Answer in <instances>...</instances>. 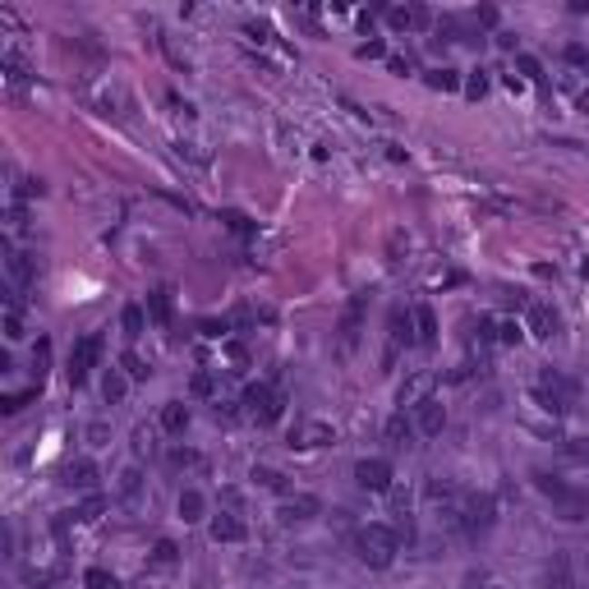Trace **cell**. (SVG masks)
I'll return each mask as SVG.
<instances>
[{
	"label": "cell",
	"instance_id": "obj_1",
	"mask_svg": "<svg viewBox=\"0 0 589 589\" xmlns=\"http://www.w3.org/2000/svg\"><path fill=\"white\" fill-rule=\"evenodd\" d=\"M401 553V534L392 525H359L354 530V557L374 571H387Z\"/></svg>",
	"mask_w": 589,
	"mask_h": 589
},
{
	"label": "cell",
	"instance_id": "obj_15",
	"mask_svg": "<svg viewBox=\"0 0 589 589\" xmlns=\"http://www.w3.org/2000/svg\"><path fill=\"white\" fill-rule=\"evenodd\" d=\"M387 332H392V350H387V359H396L401 345H419V341H414V314H405V309H392Z\"/></svg>",
	"mask_w": 589,
	"mask_h": 589
},
{
	"label": "cell",
	"instance_id": "obj_25",
	"mask_svg": "<svg viewBox=\"0 0 589 589\" xmlns=\"http://www.w3.org/2000/svg\"><path fill=\"white\" fill-rule=\"evenodd\" d=\"M162 428L166 433H185L189 428V405L185 401H166L162 405Z\"/></svg>",
	"mask_w": 589,
	"mask_h": 589
},
{
	"label": "cell",
	"instance_id": "obj_3",
	"mask_svg": "<svg viewBox=\"0 0 589 589\" xmlns=\"http://www.w3.org/2000/svg\"><path fill=\"white\" fill-rule=\"evenodd\" d=\"M493 521H497V515H493V497H488V493H465L447 525H452L456 534H465V539H484V534L493 530Z\"/></svg>",
	"mask_w": 589,
	"mask_h": 589
},
{
	"label": "cell",
	"instance_id": "obj_29",
	"mask_svg": "<svg viewBox=\"0 0 589 589\" xmlns=\"http://www.w3.org/2000/svg\"><path fill=\"white\" fill-rule=\"evenodd\" d=\"M428 88H442V93H456V88H461V74H456V69H447V65H442V69H433V74H428Z\"/></svg>",
	"mask_w": 589,
	"mask_h": 589
},
{
	"label": "cell",
	"instance_id": "obj_13",
	"mask_svg": "<svg viewBox=\"0 0 589 589\" xmlns=\"http://www.w3.org/2000/svg\"><path fill=\"white\" fill-rule=\"evenodd\" d=\"M383 437H387L392 452H410V447H414V424L405 419V410H396V414L383 424Z\"/></svg>",
	"mask_w": 589,
	"mask_h": 589
},
{
	"label": "cell",
	"instance_id": "obj_28",
	"mask_svg": "<svg viewBox=\"0 0 589 589\" xmlns=\"http://www.w3.org/2000/svg\"><path fill=\"white\" fill-rule=\"evenodd\" d=\"M249 479H254L258 488H267V493H290L285 474H276V470H267V465H254V470H249Z\"/></svg>",
	"mask_w": 589,
	"mask_h": 589
},
{
	"label": "cell",
	"instance_id": "obj_17",
	"mask_svg": "<svg viewBox=\"0 0 589 589\" xmlns=\"http://www.w3.org/2000/svg\"><path fill=\"white\" fill-rule=\"evenodd\" d=\"M387 24H392L396 33H419V28L428 24V10H424V5H392V10H387Z\"/></svg>",
	"mask_w": 589,
	"mask_h": 589
},
{
	"label": "cell",
	"instance_id": "obj_16",
	"mask_svg": "<svg viewBox=\"0 0 589 589\" xmlns=\"http://www.w3.org/2000/svg\"><path fill=\"white\" fill-rule=\"evenodd\" d=\"M428 396H433V374H410V378L401 383V392H396V405H401V410H405V405L414 410V405H424Z\"/></svg>",
	"mask_w": 589,
	"mask_h": 589
},
{
	"label": "cell",
	"instance_id": "obj_21",
	"mask_svg": "<svg viewBox=\"0 0 589 589\" xmlns=\"http://www.w3.org/2000/svg\"><path fill=\"white\" fill-rule=\"evenodd\" d=\"M175 506H180V521H185V525H198L203 515H207V497H203L198 488H185Z\"/></svg>",
	"mask_w": 589,
	"mask_h": 589
},
{
	"label": "cell",
	"instance_id": "obj_19",
	"mask_svg": "<svg viewBox=\"0 0 589 589\" xmlns=\"http://www.w3.org/2000/svg\"><path fill=\"white\" fill-rule=\"evenodd\" d=\"M544 589H575V575H571V557H566V553H557V557L548 562Z\"/></svg>",
	"mask_w": 589,
	"mask_h": 589
},
{
	"label": "cell",
	"instance_id": "obj_12",
	"mask_svg": "<svg viewBox=\"0 0 589 589\" xmlns=\"http://www.w3.org/2000/svg\"><path fill=\"white\" fill-rule=\"evenodd\" d=\"M414 428H419L424 437H437L442 428H447V405H442L437 396H428L424 405H414Z\"/></svg>",
	"mask_w": 589,
	"mask_h": 589
},
{
	"label": "cell",
	"instance_id": "obj_6",
	"mask_svg": "<svg viewBox=\"0 0 589 589\" xmlns=\"http://www.w3.org/2000/svg\"><path fill=\"white\" fill-rule=\"evenodd\" d=\"M97 359H102V332H88L84 341H74V350H69V383L74 387H84L88 383V374L97 368Z\"/></svg>",
	"mask_w": 589,
	"mask_h": 589
},
{
	"label": "cell",
	"instance_id": "obj_18",
	"mask_svg": "<svg viewBox=\"0 0 589 589\" xmlns=\"http://www.w3.org/2000/svg\"><path fill=\"white\" fill-rule=\"evenodd\" d=\"M97 479H102V470H97L93 461H69V465H65V484H69V488H84V493H93V488H97Z\"/></svg>",
	"mask_w": 589,
	"mask_h": 589
},
{
	"label": "cell",
	"instance_id": "obj_39",
	"mask_svg": "<svg viewBox=\"0 0 589 589\" xmlns=\"http://www.w3.org/2000/svg\"><path fill=\"white\" fill-rule=\"evenodd\" d=\"M28 396H33V392H19V396H5V405H0V410H5V414H19Z\"/></svg>",
	"mask_w": 589,
	"mask_h": 589
},
{
	"label": "cell",
	"instance_id": "obj_8",
	"mask_svg": "<svg viewBox=\"0 0 589 589\" xmlns=\"http://www.w3.org/2000/svg\"><path fill=\"white\" fill-rule=\"evenodd\" d=\"M392 461H383V456H364L359 465H354V484L364 488V493H392Z\"/></svg>",
	"mask_w": 589,
	"mask_h": 589
},
{
	"label": "cell",
	"instance_id": "obj_20",
	"mask_svg": "<svg viewBox=\"0 0 589 589\" xmlns=\"http://www.w3.org/2000/svg\"><path fill=\"white\" fill-rule=\"evenodd\" d=\"M102 511H106V497H102V493H88L79 506L65 511V515H69L74 525H93V521H102Z\"/></svg>",
	"mask_w": 589,
	"mask_h": 589
},
{
	"label": "cell",
	"instance_id": "obj_41",
	"mask_svg": "<svg viewBox=\"0 0 589 589\" xmlns=\"http://www.w3.org/2000/svg\"><path fill=\"white\" fill-rule=\"evenodd\" d=\"M171 461H175V465H198V456H194V452H171Z\"/></svg>",
	"mask_w": 589,
	"mask_h": 589
},
{
	"label": "cell",
	"instance_id": "obj_2",
	"mask_svg": "<svg viewBox=\"0 0 589 589\" xmlns=\"http://www.w3.org/2000/svg\"><path fill=\"white\" fill-rule=\"evenodd\" d=\"M534 488L553 502V511L562 515V521H589V493L571 488L566 479H557L548 470H534Z\"/></svg>",
	"mask_w": 589,
	"mask_h": 589
},
{
	"label": "cell",
	"instance_id": "obj_40",
	"mask_svg": "<svg viewBox=\"0 0 589 589\" xmlns=\"http://www.w3.org/2000/svg\"><path fill=\"white\" fill-rule=\"evenodd\" d=\"M521 69H525V74H530V79H539V74H544V69H539V60H534V55H521Z\"/></svg>",
	"mask_w": 589,
	"mask_h": 589
},
{
	"label": "cell",
	"instance_id": "obj_23",
	"mask_svg": "<svg viewBox=\"0 0 589 589\" xmlns=\"http://www.w3.org/2000/svg\"><path fill=\"white\" fill-rule=\"evenodd\" d=\"M175 562H180V548L171 539H157L153 557H147V571H175Z\"/></svg>",
	"mask_w": 589,
	"mask_h": 589
},
{
	"label": "cell",
	"instance_id": "obj_31",
	"mask_svg": "<svg viewBox=\"0 0 589 589\" xmlns=\"http://www.w3.org/2000/svg\"><path fill=\"white\" fill-rule=\"evenodd\" d=\"M5 79H10V88H15V93H19V88L28 84V69H24V60H19L15 51L5 55Z\"/></svg>",
	"mask_w": 589,
	"mask_h": 589
},
{
	"label": "cell",
	"instance_id": "obj_9",
	"mask_svg": "<svg viewBox=\"0 0 589 589\" xmlns=\"http://www.w3.org/2000/svg\"><path fill=\"white\" fill-rule=\"evenodd\" d=\"M207 534H212V544H245L249 525H245L240 511H216L212 521H207Z\"/></svg>",
	"mask_w": 589,
	"mask_h": 589
},
{
	"label": "cell",
	"instance_id": "obj_24",
	"mask_svg": "<svg viewBox=\"0 0 589 589\" xmlns=\"http://www.w3.org/2000/svg\"><path fill=\"white\" fill-rule=\"evenodd\" d=\"M120 327H125V336H129V341H138V336L147 332V309H143V304H125Z\"/></svg>",
	"mask_w": 589,
	"mask_h": 589
},
{
	"label": "cell",
	"instance_id": "obj_37",
	"mask_svg": "<svg viewBox=\"0 0 589 589\" xmlns=\"http://www.w3.org/2000/svg\"><path fill=\"white\" fill-rule=\"evenodd\" d=\"M465 93H470V97H484V93H488V79H484V69H474V79L465 84Z\"/></svg>",
	"mask_w": 589,
	"mask_h": 589
},
{
	"label": "cell",
	"instance_id": "obj_7",
	"mask_svg": "<svg viewBox=\"0 0 589 589\" xmlns=\"http://www.w3.org/2000/svg\"><path fill=\"white\" fill-rule=\"evenodd\" d=\"M290 447L294 452H314V447H332V442H336V428L332 424H323V419H304V424H294L290 428Z\"/></svg>",
	"mask_w": 589,
	"mask_h": 589
},
{
	"label": "cell",
	"instance_id": "obj_22",
	"mask_svg": "<svg viewBox=\"0 0 589 589\" xmlns=\"http://www.w3.org/2000/svg\"><path fill=\"white\" fill-rule=\"evenodd\" d=\"M410 314H414V341H419V345H433V341H437V314H433L428 304H414Z\"/></svg>",
	"mask_w": 589,
	"mask_h": 589
},
{
	"label": "cell",
	"instance_id": "obj_36",
	"mask_svg": "<svg viewBox=\"0 0 589 589\" xmlns=\"http://www.w3.org/2000/svg\"><path fill=\"white\" fill-rule=\"evenodd\" d=\"M189 392H194V396H212V392H216V383H212V374H194V383H189Z\"/></svg>",
	"mask_w": 589,
	"mask_h": 589
},
{
	"label": "cell",
	"instance_id": "obj_35",
	"mask_svg": "<svg viewBox=\"0 0 589 589\" xmlns=\"http://www.w3.org/2000/svg\"><path fill=\"white\" fill-rule=\"evenodd\" d=\"M19 336H24V314L5 309V341H19Z\"/></svg>",
	"mask_w": 589,
	"mask_h": 589
},
{
	"label": "cell",
	"instance_id": "obj_10",
	"mask_svg": "<svg viewBox=\"0 0 589 589\" xmlns=\"http://www.w3.org/2000/svg\"><path fill=\"white\" fill-rule=\"evenodd\" d=\"M318 511H323V502L309 497V493H300V497H285V502L276 506V521H281V525H304V521H314Z\"/></svg>",
	"mask_w": 589,
	"mask_h": 589
},
{
	"label": "cell",
	"instance_id": "obj_38",
	"mask_svg": "<svg viewBox=\"0 0 589 589\" xmlns=\"http://www.w3.org/2000/svg\"><path fill=\"white\" fill-rule=\"evenodd\" d=\"M24 226H28V212H24V207H19V203H15V207H10V231H15V235H19V231H24Z\"/></svg>",
	"mask_w": 589,
	"mask_h": 589
},
{
	"label": "cell",
	"instance_id": "obj_26",
	"mask_svg": "<svg viewBox=\"0 0 589 589\" xmlns=\"http://www.w3.org/2000/svg\"><path fill=\"white\" fill-rule=\"evenodd\" d=\"M125 392H129V374H120V368H106V378H102V396H106L111 405H120Z\"/></svg>",
	"mask_w": 589,
	"mask_h": 589
},
{
	"label": "cell",
	"instance_id": "obj_30",
	"mask_svg": "<svg viewBox=\"0 0 589 589\" xmlns=\"http://www.w3.org/2000/svg\"><path fill=\"white\" fill-rule=\"evenodd\" d=\"M120 368H125V374H129L134 383H147V378H153V368H147V359H138L134 350H129V354L120 359Z\"/></svg>",
	"mask_w": 589,
	"mask_h": 589
},
{
	"label": "cell",
	"instance_id": "obj_33",
	"mask_svg": "<svg viewBox=\"0 0 589 589\" xmlns=\"http://www.w3.org/2000/svg\"><path fill=\"white\" fill-rule=\"evenodd\" d=\"M84 584H88V589H120V584H115V575H111V571H102V566L84 571Z\"/></svg>",
	"mask_w": 589,
	"mask_h": 589
},
{
	"label": "cell",
	"instance_id": "obj_27",
	"mask_svg": "<svg viewBox=\"0 0 589 589\" xmlns=\"http://www.w3.org/2000/svg\"><path fill=\"white\" fill-rule=\"evenodd\" d=\"M147 318H153V323H171V290H153V294H147Z\"/></svg>",
	"mask_w": 589,
	"mask_h": 589
},
{
	"label": "cell",
	"instance_id": "obj_5",
	"mask_svg": "<svg viewBox=\"0 0 589 589\" xmlns=\"http://www.w3.org/2000/svg\"><path fill=\"white\" fill-rule=\"evenodd\" d=\"M281 410H285V405H281V392H276L272 383H254V387H245V414H249L254 424L267 428V424L281 419Z\"/></svg>",
	"mask_w": 589,
	"mask_h": 589
},
{
	"label": "cell",
	"instance_id": "obj_32",
	"mask_svg": "<svg viewBox=\"0 0 589 589\" xmlns=\"http://www.w3.org/2000/svg\"><path fill=\"white\" fill-rule=\"evenodd\" d=\"M138 493H143V474L129 465V470L120 474V497H125V502H138Z\"/></svg>",
	"mask_w": 589,
	"mask_h": 589
},
{
	"label": "cell",
	"instance_id": "obj_11",
	"mask_svg": "<svg viewBox=\"0 0 589 589\" xmlns=\"http://www.w3.org/2000/svg\"><path fill=\"white\" fill-rule=\"evenodd\" d=\"M5 276H10L15 285H33V281H37V258H33L28 249L5 245Z\"/></svg>",
	"mask_w": 589,
	"mask_h": 589
},
{
	"label": "cell",
	"instance_id": "obj_14",
	"mask_svg": "<svg viewBox=\"0 0 589 589\" xmlns=\"http://www.w3.org/2000/svg\"><path fill=\"white\" fill-rule=\"evenodd\" d=\"M525 327H530V336H539V341H553L557 336V314L548 309V304H525Z\"/></svg>",
	"mask_w": 589,
	"mask_h": 589
},
{
	"label": "cell",
	"instance_id": "obj_34",
	"mask_svg": "<svg viewBox=\"0 0 589 589\" xmlns=\"http://www.w3.org/2000/svg\"><path fill=\"white\" fill-rule=\"evenodd\" d=\"M521 332H525V327H521V323H511V318L497 323V341H502V345H521Z\"/></svg>",
	"mask_w": 589,
	"mask_h": 589
},
{
	"label": "cell",
	"instance_id": "obj_4",
	"mask_svg": "<svg viewBox=\"0 0 589 589\" xmlns=\"http://www.w3.org/2000/svg\"><path fill=\"white\" fill-rule=\"evenodd\" d=\"M534 401H539L544 410H553V414H566V410L575 405V383L562 378L557 368H544V374L534 378Z\"/></svg>",
	"mask_w": 589,
	"mask_h": 589
}]
</instances>
